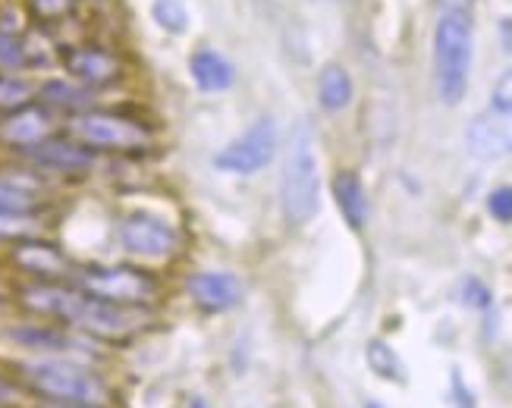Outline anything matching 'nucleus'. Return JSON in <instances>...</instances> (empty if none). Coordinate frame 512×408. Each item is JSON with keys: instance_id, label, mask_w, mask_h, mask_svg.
Instances as JSON below:
<instances>
[{"instance_id": "nucleus-11", "label": "nucleus", "mask_w": 512, "mask_h": 408, "mask_svg": "<svg viewBox=\"0 0 512 408\" xmlns=\"http://www.w3.org/2000/svg\"><path fill=\"white\" fill-rule=\"evenodd\" d=\"M22 305L35 314H44V317H54V321H66L73 324V317L85 299L82 289H70V286H60V283H35L29 289L19 292Z\"/></svg>"}, {"instance_id": "nucleus-3", "label": "nucleus", "mask_w": 512, "mask_h": 408, "mask_svg": "<svg viewBox=\"0 0 512 408\" xmlns=\"http://www.w3.org/2000/svg\"><path fill=\"white\" fill-rule=\"evenodd\" d=\"M22 380L48 402H70V405H98L104 408L110 393L104 380L85 368L76 358H38L22 365Z\"/></svg>"}, {"instance_id": "nucleus-27", "label": "nucleus", "mask_w": 512, "mask_h": 408, "mask_svg": "<svg viewBox=\"0 0 512 408\" xmlns=\"http://www.w3.org/2000/svg\"><path fill=\"white\" fill-rule=\"evenodd\" d=\"M459 292H462V302L469 305V308H478V311H487V308H491V302H494V292L487 289L478 277H465Z\"/></svg>"}, {"instance_id": "nucleus-23", "label": "nucleus", "mask_w": 512, "mask_h": 408, "mask_svg": "<svg viewBox=\"0 0 512 408\" xmlns=\"http://www.w3.org/2000/svg\"><path fill=\"white\" fill-rule=\"evenodd\" d=\"M29 57H26V41L19 38V29L13 19H0V66L4 70H19V66H26Z\"/></svg>"}, {"instance_id": "nucleus-33", "label": "nucleus", "mask_w": 512, "mask_h": 408, "mask_svg": "<svg viewBox=\"0 0 512 408\" xmlns=\"http://www.w3.org/2000/svg\"><path fill=\"white\" fill-rule=\"evenodd\" d=\"M41 408H98V405H70V402H44Z\"/></svg>"}, {"instance_id": "nucleus-1", "label": "nucleus", "mask_w": 512, "mask_h": 408, "mask_svg": "<svg viewBox=\"0 0 512 408\" xmlns=\"http://www.w3.org/2000/svg\"><path fill=\"white\" fill-rule=\"evenodd\" d=\"M475 51V19L472 10H440L434 26V82L437 98L456 107L469 92Z\"/></svg>"}, {"instance_id": "nucleus-34", "label": "nucleus", "mask_w": 512, "mask_h": 408, "mask_svg": "<svg viewBox=\"0 0 512 408\" xmlns=\"http://www.w3.org/2000/svg\"><path fill=\"white\" fill-rule=\"evenodd\" d=\"M189 408H211V405H208L205 399H198V396H195V399H189Z\"/></svg>"}, {"instance_id": "nucleus-29", "label": "nucleus", "mask_w": 512, "mask_h": 408, "mask_svg": "<svg viewBox=\"0 0 512 408\" xmlns=\"http://www.w3.org/2000/svg\"><path fill=\"white\" fill-rule=\"evenodd\" d=\"M76 7V0H29V10L41 22H57Z\"/></svg>"}, {"instance_id": "nucleus-31", "label": "nucleus", "mask_w": 512, "mask_h": 408, "mask_svg": "<svg viewBox=\"0 0 512 408\" xmlns=\"http://www.w3.org/2000/svg\"><path fill=\"white\" fill-rule=\"evenodd\" d=\"M22 399V390L16 383H10L7 377H0V405H16Z\"/></svg>"}, {"instance_id": "nucleus-37", "label": "nucleus", "mask_w": 512, "mask_h": 408, "mask_svg": "<svg viewBox=\"0 0 512 408\" xmlns=\"http://www.w3.org/2000/svg\"><path fill=\"white\" fill-rule=\"evenodd\" d=\"M0 408H4V405H0Z\"/></svg>"}, {"instance_id": "nucleus-4", "label": "nucleus", "mask_w": 512, "mask_h": 408, "mask_svg": "<svg viewBox=\"0 0 512 408\" xmlns=\"http://www.w3.org/2000/svg\"><path fill=\"white\" fill-rule=\"evenodd\" d=\"M465 148L475 161L512 157V70L497 79L491 101L465 129Z\"/></svg>"}, {"instance_id": "nucleus-14", "label": "nucleus", "mask_w": 512, "mask_h": 408, "mask_svg": "<svg viewBox=\"0 0 512 408\" xmlns=\"http://www.w3.org/2000/svg\"><path fill=\"white\" fill-rule=\"evenodd\" d=\"M51 132H54L51 113L44 107H32V104L7 113L4 123H0V139L13 148H26V151L41 145L44 139H51Z\"/></svg>"}, {"instance_id": "nucleus-21", "label": "nucleus", "mask_w": 512, "mask_h": 408, "mask_svg": "<svg viewBox=\"0 0 512 408\" xmlns=\"http://www.w3.org/2000/svg\"><path fill=\"white\" fill-rule=\"evenodd\" d=\"M365 361L374 377H381L387 383H406V365L403 358L396 355V349L384 339H368L365 346Z\"/></svg>"}, {"instance_id": "nucleus-24", "label": "nucleus", "mask_w": 512, "mask_h": 408, "mask_svg": "<svg viewBox=\"0 0 512 408\" xmlns=\"http://www.w3.org/2000/svg\"><path fill=\"white\" fill-rule=\"evenodd\" d=\"M35 98V85L26 79H16V76H0V110L13 113L29 107Z\"/></svg>"}, {"instance_id": "nucleus-18", "label": "nucleus", "mask_w": 512, "mask_h": 408, "mask_svg": "<svg viewBox=\"0 0 512 408\" xmlns=\"http://www.w3.org/2000/svg\"><path fill=\"white\" fill-rule=\"evenodd\" d=\"M41 195V179L32 173H0V211H32Z\"/></svg>"}, {"instance_id": "nucleus-7", "label": "nucleus", "mask_w": 512, "mask_h": 408, "mask_svg": "<svg viewBox=\"0 0 512 408\" xmlns=\"http://www.w3.org/2000/svg\"><path fill=\"white\" fill-rule=\"evenodd\" d=\"M274 154H277V126L271 117H261L214 157V167L233 176H252L271 164Z\"/></svg>"}, {"instance_id": "nucleus-32", "label": "nucleus", "mask_w": 512, "mask_h": 408, "mask_svg": "<svg viewBox=\"0 0 512 408\" xmlns=\"http://www.w3.org/2000/svg\"><path fill=\"white\" fill-rule=\"evenodd\" d=\"M437 10H472V0H437Z\"/></svg>"}, {"instance_id": "nucleus-10", "label": "nucleus", "mask_w": 512, "mask_h": 408, "mask_svg": "<svg viewBox=\"0 0 512 408\" xmlns=\"http://www.w3.org/2000/svg\"><path fill=\"white\" fill-rule=\"evenodd\" d=\"M63 70L85 88H104V85L120 79L117 57L107 54L104 48H92V44H82V48L66 51L63 54Z\"/></svg>"}, {"instance_id": "nucleus-13", "label": "nucleus", "mask_w": 512, "mask_h": 408, "mask_svg": "<svg viewBox=\"0 0 512 408\" xmlns=\"http://www.w3.org/2000/svg\"><path fill=\"white\" fill-rule=\"evenodd\" d=\"M13 264L16 267H22L26 274H32V277H41V280H60V277H66L73 270V264L66 261V255L60 252L57 245H51V242H41V239H22V242H16V248H13Z\"/></svg>"}, {"instance_id": "nucleus-9", "label": "nucleus", "mask_w": 512, "mask_h": 408, "mask_svg": "<svg viewBox=\"0 0 512 408\" xmlns=\"http://www.w3.org/2000/svg\"><path fill=\"white\" fill-rule=\"evenodd\" d=\"M120 239L126 245V252L142 255V258H164L173 252L176 245V230L158 214L136 211L129 214L120 226Z\"/></svg>"}, {"instance_id": "nucleus-22", "label": "nucleus", "mask_w": 512, "mask_h": 408, "mask_svg": "<svg viewBox=\"0 0 512 408\" xmlns=\"http://www.w3.org/2000/svg\"><path fill=\"white\" fill-rule=\"evenodd\" d=\"M41 101L48 107L66 110V113H85L88 107V92L79 82H48L41 88Z\"/></svg>"}, {"instance_id": "nucleus-8", "label": "nucleus", "mask_w": 512, "mask_h": 408, "mask_svg": "<svg viewBox=\"0 0 512 408\" xmlns=\"http://www.w3.org/2000/svg\"><path fill=\"white\" fill-rule=\"evenodd\" d=\"M76 135L88 148H104V151H142L151 135L142 123L126 120L120 113H104V110H85L76 117Z\"/></svg>"}, {"instance_id": "nucleus-36", "label": "nucleus", "mask_w": 512, "mask_h": 408, "mask_svg": "<svg viewBox=\"0 0 512 408\" xmlns=\"http://www.w3.org/2000/svg\"><path fill=\"white\" fill-rule=\"evenodd\" d=\"M0 299H4V286H0Z\"/></svg>"}, {"instance_id": "nucleus-25", "label": "nucleus", "mask_w": 512, "mask_h": 408, "mask_svg": "<svg viewBox=\"0 0 512 408\" xmlns=\"http://www.w3.org/2000/svg\"><path fill=\"white\" fill-rule=\"evenodd\" d=\"M38 233V220L32 217V211H0V239H32Z\"/></svg>"}, {"instance_id": "nucleus-26", "label": "nucleus", "mask_w": 512, "mask_h": 408, "mask_svg": "<svg viewBox=\"0 0 512 408\" xmlns=\"http://www.w3.org/2000/svg\"><path fill=\"white\" fill-rule=\"evenodd\" d=\"M151 16L154 22H158L161 29L173 32V35H183L186 32V7L180 4V0H154L151 7Z\"/></svg>"}, {"instance_id": "nucleus-35", "label": "nucleus", "mask_w": 512, "mask_h": 408, "mask_svg": "<svg viewBox=\"0 0 512 408\" xmlns=\"http://www.w3.org/2000/svg\"><path fill=\"white\" fill-rule=\"evenodd\" d=\"M362 408H387V405H384V402H377V399H368Z\"/></svg>"}, {"instance_id": "nucleus-16", "label": "nucleus", "mask_w": 512, "mask_h": 408, "mask_svg": "<svg viewBox=\"0 0 512 408\" xmlns=\"http://www.w3.org/2000/svg\"><path fill=\"white\" fill-rule=\"evenodd\" d=\"M29 157L38 167H48L57 173H79L92 167V151H85V145L66 142V139H44L41 145L29 148Z\"/></svg>"}, {"instance_id": "nucleus-20", "label": "nucleus", "mask_w": 512, "mask_h": 408, "mask_svg": "<svg viewBox=\"0 0 512 408\" xmlns=\"http://www.w3.org/2000/svg\"><path fill=\"white\" fill-rule=\"evenodd\" d=\"M10 336L19 346L35 349V352H73V349H79L76 339L70 333L57 330V327H19Z\"/></svg>"}, {"instance_id": "nucleus-15", "label": "nucleus", "mask_w": 512, "mask_h": 408, "mask_svg": "<svg viewBox=\"0 0 512 408\" xmlns=\"http://www.w3.org/2000/svg\"><path fill=\"white\" fill-rule=\"evenodd\" d=\"M330 192H333V201H337V208H340L349 230L362 233L365 223H368V192L362 186L359 173H352V170L337 173V176H333Z\"/></svg>"}, {"instance_id": "nucleus-28", "label": "nucleus", "mask_w": 512, "mask_h": 408, "mask_svg": "<svg viewBox=\"0 0 512 408\" xmlns=\"http://www.w3.org/2000/svg\"><path fill=\"white\" fill-rule=\"evenodd\" d=\"M487 214L503 226L512 223V186H497L491 195H487Z\"/></svg>"}, {"instance_id": "nucleus-6", "label": "nucleus", "mask_w": 512, "mask_h": 408, "mask_svg": "<svg viewBox=\"0 0 512 408\" xmlns=\"http://www.w3.org/2000/svg\"><path fill=\"white\" fill-rule=\"evenodd\" d=\"M79 286L82 292L95 299H107V302H126V305H145L158 296V283H154L151 274L136 267H85L79 274Z\"/></svg>"}, {"instance_id": "nucleus-2", "label": "nucleus", "mask_w": 512, "mask_h": 408, "mask_svg": "<svg viewBox=\"0 0 512 408\" xmlns=\"http://www.w3.org/2000/svg\"><path fill=\"white\" fill-rule=\"evenodd\" d=\"M280 204L289 226H305L321 208V170L318 145L308 123H299L289 135V151L280 179Z\"/></svg>"}, {"instance_id": "nucleus-30", "label": "nucleus", "mask_w": 512, "mask_h": 408, "mask_svg": "<svg viewBox=\"0 0 512 408\" xmlns=\"http://www.w3.org/2000/svg\"><path fill=\"white\" fill-rule=\"evenodd\" d=\"M450 399H453V408H478V396L469 390V383L462 380L459 368L450 374Z\"/></svg>"}, {"instance_id": "nucleus-19", "label": "nucleus", "mask_w": 512, "mask_h": 408, "mask_svg": "<svg viewBox=\"0 0 512 408\" xmlns=\"http://www.w3.org/2000/svg\"><path fill=\"white\" fill-rule=\"evenodd\" d=\"M352 92H355V88H352V76H349L346 66L327 63L321 70V76H318V101H321V107L327 113H337V110L349 107Z\"/></svg>"}, {"instance_id": "nucleus-17", "label": "nucleus", "mask_w": 512, "mask_h": 408, "mask_svg": "<svg viewBox=\"0 0 512 408\" xmlns=\"http://www.w3.org/2000/svg\"><path fill=\"white\" fill-rule=\"evenodd\" d=\"M189 73H192L195 85L202 88V92H227V88L236 82L233 63L224 54L211 51V48H202V51L192 54Z\"/></svg>"}, {"instance_id": "nucleus-12", "label": "nucleus", "mask_w": 512, "mask_h": 408, "mask_svg": "<svg viewBox=\"0 0 512 408\" xmlns=\"http://www.w3.org/2000/svg\"><path fill=\"white\" fill-rule=\"evenodd\" d=\"M189 292L205 311H230L242 302V283L227 270H202L189 277Z\"/></svg>"}, {"instance_id": "nucleus-5", "label": "nucleus", "mask_w": 512, "mask_h": 408, "mask_svg": "<svg viewBox=\"0 0 512 408\" xmlns=\"http://www.w3.org/2000/svg\"><path fill=\"white\" fill-rule=\"evenodd\" d=\"M151 324V314L145 305H126V302H107V299H95L85 292V299L73 317V327H79L88 336L98 339H129L142 333Z\"/></svg>"}]
</instances>
